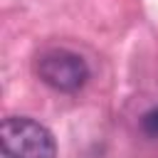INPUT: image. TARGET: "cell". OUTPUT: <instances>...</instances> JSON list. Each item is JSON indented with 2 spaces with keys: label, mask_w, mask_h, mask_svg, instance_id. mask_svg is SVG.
<instances>
[{
  "label": "cell",
  "mask_w": 158,
  "mask_h": 158,
  "mask_svg": "<svg viewBox=\"0 0 158 158\" xmlns=\"http://www.w3.org/2000/svg\"><path fill=\"white\" fill-rule=\"evenodd\" d=\"M0 143L7 158H54L57 156V141L52 131L30 116L2 118Z\"/></svg>",
  "instance_id": "6da1fadb"
},
{
  "label": "cell",
  "mask_w": 158,
  "mask_h": 158,
  "mask_svg": "<svg viewBox=\"0 0 158 158\" xmlns=\"http://www.w3.org/2000/svg\"><path fill=\"white\" fill-rule=\"evenodd\" d=\"M37 77L42 84H47L54 91L62 94H74L79 91L86 79H89V64L81 54L64 49V47H52L37 57Z\"/></svg>",
  "instance_id": "7a4b0ae2"
},
{
  "label": "cell",
  "mask_w": 158,
  "mask_h": 158,
  "mask_svg": "<svg viewBox=\"0 0 158 158\" xmlns=\"http://www.w3.org/2000/svg\"><path fill=\"white\" fill-rule=\"evenodd\" d=\"M141 126H143V131H146L148 136L158 138V109L146 111V114H143V118H141Z\"/></svg>",
  "instance_id": "3957f363"
}]
</instances>
